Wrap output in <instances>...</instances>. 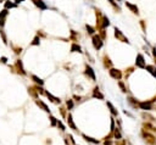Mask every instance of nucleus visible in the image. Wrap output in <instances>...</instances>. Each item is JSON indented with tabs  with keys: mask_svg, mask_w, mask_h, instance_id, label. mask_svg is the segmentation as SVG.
Returning a JSON list of instances; mask_svg holds the SVG:
<instances>
[{
	"mask_svg": "<svg viewBox=\"0 0 156 145\" xmlns=\"http://www.w3.org/2000/svg\"><path fill=\"white\" fill-rule=\"evenodd\" d=\"M142 137L144 139V142L147 143L148 145H156V136L151 132L148 131H142Z\"/></svg>",
	"mask_w": 156,
	"mask_h": 145,
	"instance_id": "1",
	"label": "nucleus"
},
{
	"mask_svg": "<svg viewBox=\"0 0 156 145\" xmlns=\"http://www.w3.org/2000/svg\"><path fill=\"white\" fill-rule=\"evenodd\" d=\"M127 101H128V104H129V105H131L133 108H139V101L137 100V99H134V98L133 96H128L127 98Z\"/></svg>",
	"mask_w": 156,
	"mask_h": 145,
	"instance_id": "13",
	"label": "nucleus"
},
{
	"mask_svg": "<svg viewBox=\"0 0 156 145\" xmlns=\"http://www.w3.org/2000/svg\"><path fill=\"white\" fill-rule=\"evenodd\" d=\"M115 35H116V38H118L119 40H122L123 43H127V44H129V40H128V38H126L123 35V33L121 32V30H119L117 27L115 28Z\"/></svg>",
	"mask_w": 156,
	"mask_h": 145,
	"instance_id": "6",
	"label": "nucleus"
},
{
	"mask_svg": "<svg viewBox=\"0 0 156 145\" xmlns=\"http://www.w3.org/2000/svg\"><path fill=\"white\" fill-rule=\"evenodd\" d=\"M39 41H40V39L38 37H35L33 39V41H32V45H39Z\"/></svg>",
	"mask_w": 156,
	"mask_h": 145,
	"instance_id": "36",
	"label": "nucleus"
},
{
	"mask_svg": "<svg viewBox=\"0 0 156 145\" xmlns=\"http://www.w3.org/2000/svg\"><path fill=\"white\" fill-rule=\"evenodd\" d=\"M102 21H104V23H102V28H105V27H107V26L110 24V21H109V18H107L106 16H104V17H102Z\"/></svg>",
	"mask_w": 156,
	"mask_h": 145,
	"instance_id": "29",
	"label": "nucleus"
},
{
	"mask_svg": "<svg viewBox=\"0 0 156 145\" xmlns=\"http://www.w3.org/2000/svg\"><path fill=\"white\" fill-rule=\"evenodd\" d=\"M71 51H72V53H82V51H81V46L77 45V44H72Z\"/></svg>",
	"mask_w": 156,
	"mask_h": 145,
	"instance_id": "26",
	"label": "nucleus"
},
{
	"mask_svg": "<svg viewBox=\"0 0 156 145\" xmlns=\"http://www.w3.org/2000/svg\"><path fill=\"white\" fill-rule=\"evenodd\" d=\"M109 73H110V76L112 77L113 79H116V81H119L122 78V72L119 71V70H116V68H111L110 71H109Z\"/></svg>",
	"mask_w": 156,
	"mask_h": 145,
	"instance_id": "3",
	"label": "nucleus"
},
{
	"mask_svg": "<svg viewBox=\"0 0 156 145\" xmlns=\"http://www.w3.org/2000/svg\"><path fill=\"white\" fill-rule=\"evenodd\" d=\"M142 117L144 118V120H148V121H150V122H154V121H155V117L151 116V115H149V113H147V112H143V113H142Z\"/></svg>",
	"mask_w": 156,
	"mask_h": 145,
	"instance_id": "22",
	"label": "nucleus"
},
{
	"mask_svg": "<svg viewBox=\"0 0 156 145\" xmlns=\"http://www.w3.org/2000/svg\"><path fill=\"white\" fill-rule=\"evenodd\" d=\"M58 128L60 129L61 132H65V131H66V127H65V124L62 123L60 120H58Z\"/></svg>",
	"mask_w": 156,
	"mask_h": 145,
	"instance_id": "28",
	"label": "nucleus"
},
{
	"mask_svg": "<svg viewBox=\"0 0 156 145\" xmlns=\"http://www.w3.org/2000/svg\"><path fill=\"white\" fill-rule=\"evenodd\" d=\"M44 94L49 98V100H50L51 102H54V104H60V102H61V99H60V98H56V96H54V95L51 94V93H49V91H45Z\"/></svg>",
	"mask_w": 156,
	"mask_h": 145,
	"instance_id": "15",
	"label": "nucleus"
},
{
	"mask_svg": "<svg viewBox=\"0 0 156 145\" xmlns=\"http://www.w3.org/2000/svg\"><path fill=\"white\" fill-rule=\"evenodd\" d=\"M93 45H94V48L96 50L102 48V40L99 35H94V37H93Z\"/></svg>",
	"mask_w": 156,
	"mask_h": 145,
	"instance_id": "4",
	"label": "nucleus"
},
{
	"mask_svg": "<svg viewBox=\"0 0 156 145\" xmlns=\"http://www.w3.org/2000/svg\"><path fill=\"white\" fill-rule=\"evenodd\" d=\"M1 60H3L4 64H6V61H7V59H6V58H1Z\"/></svg>",
	"mask_w": 156,
	"mask_h": 145,
	"instance_id": "44",
	"label": "nucleus"
},
{
	"mask_svg": "<svg viewBox=\"0 0 156 145\" xmlns=\"http://www.w3.org/2000/svg\"><path fill=\"white\" fill-rule=\"evenodd\" d=\"M138 106H139L140 110H144V111H151L153 110V104H151V101H150V100L140 101Z\"/></svg>",
	"mask_w": 156,
	"mask_h": 145,
	"instance_id": "2",
	"label": "nucleus"
},
{
	"mask_svg": "<svg viewBox=\"0 0 156 145\" xmlns=\"http://www.w3.org/2000/svg\"><path fill=\"white\" fill-rule=\"evenodd\" d=\"M33 4H34L37 7H39L40 10H46V9H48L46 4H44L43 0H33Z\"/></svg>",
	"mask_w": 156,
	"mask_h": 145,
	"instance_id": "16",
	"label": "nucleus"
},
{
	"mask_svg": "<svg viewBox=\"0 0 156 145\" xmlns=\"http://www.w3.org/2000/svg\"><path fill=\"white\" fill-rule=\"evenodd\" d=\"M136 65H137V67H140V68H145V61H144V56L142 54H138L137 55Z\"/></svg>",
	"mask_w": 156,
	"mask_h": 145,
	"instance_id": "9",
	"label": "nucleus"
},
{
	"mask_svg": "<svg viewBox=\"0 0 156 145\" xmlns=\"http://www.w3.org/2000/svg\"><path fill=\"white\" fill-rule=\"evenodd\" d=\"M123 112H124V115H127V116H129V117H133V115H132V113H131V112H128L127 110H124Z\"/></svg>",
	"mask_w": 156,
	"mask_h": 145,
	"instance_id": "41",
	"label": "nucleus"
},
{
	"mask_svg": "<svg viewBox=\"0 0 156 145\" xmlns=\"http://www.w3.org/2000/svg\"><path fill=\"white\" fill-rule=\"evenodd\" d=\"M110 3H111V4H112V5H113V6H115V7H117V9L119 10V7H118V5H117V4L115 3V0H110Z\"/></svg>",
	"mask_w": 156,
	"mask_h": 145,
	"instance_id": "40",
	"label": "nucleus"
},
{
	"mask_svg": "<svg viewBox=\"0 0 156 145\" xmlns=\"http://www.w3.org/2000/svg\"><path fill=\"white\" fill-rule=\"evenodd\" d=\"M85 28H87V30H88V33H90V34H94V29H93L92 27H90V26H85Z\"/></svg>",
	"mask_w": 156,
	"mask_h": 145,
	"instance_id": "37",
	"label": "nucleus"
},
{
	"mask_svg": "<svg viewBox=\"0 0 156 145\" xmlns=\"http://www.w3.org/2000/svg\"><path fill=\"white\" fill-rule=\"evenodd\" d=\"M66 107H67V110H73V107H75L73 100H72V99L67 100V101H66Z\"/></svg>",
	"mask_w": 156,
	"mask_h": 145,
	"instance_id": "23",
	"label": "nucleus"
},
{
	"mask_svg": "<svg viewBox=\"0 0 156 145\" xmlns=\"http://www.w3.org/2000/svg\"><path fill=\"white\" fill-rule=\"evenodd\" d=\"M153 51H154V58L156 59V48H154V49H153Z\"/></svg>",
	"mask_w": 156,
	"mask_h": 145,
	"instance_id": "43",
	"label": "nucleus"
},
{
	"mask_svg": "<svg viewBox=\"0 0 156 145\" xmlns=\"http://www.w3.org/2000/svg\"><path fill=\"white\" fill-rule=\"evenodd\" d=\"M73 99H75L76 101H81V100H82V98H81V96H78V95H73Z\"/></svg>",
	"mask_w": 156,
	"mask_h": 145,
	"instance_id": "39",
	"label": "nucleus"
},
{
	"mask_svg": "<svg viewBox=\"0 0 156 145\" xmlns=\"http://www.w3.org/2000/svg\"><path fill=\"white\" fill-rule=\"evenodd\" d=\"M9 15V11L6 9H4L1 12H0V27H3V26L5 24V21H6V17Z\"/></svg>",
	"mask_w": 156,
	"mask_h": 145,
	"instance_id": "11",
	"label": "nucleus"
},
{
	"mask_svg": "<svg viewBox=\"0 0 156 145\" xmlns=\"http://www.w3.org/2000/svg\"><path fill=\"white\" fill-rule=\"evenodd\" d=\"M145 68H147V71H149V73H150V75L156 78V67H155V66L149 65V66H145Z\"/></svg>",
	"mask_w": 156,
	"mask_h": 145,
	"instance_id": "20",
	"label": "nucleus"
},
{
	"mask_svg": "<svg viewBox=\"0 0 156 145\" xmlns=\"http://www.w3.org/2000/svg\"><path fill=\"white\" fill-rule=\"evenodd\" d=\"M104 145H112V139H104Z\"/></svg>",
	"mask_w": 156,
	"mask_h": 145,
	"instance_id": "35",
	"label": "nucleus"
},
{
	"mask_svg": "<svg viewBox=\"0 0 156 145\" xmlns=\"http://www.w3.org/2000/svg\"><path fill=\"white\" fill-rule=\"evenodd\" d=\"M12 7H16V4H12L11 1H9V0H6L5 1V9H12Z\"/></svg>",
	"mask_w": 156,
	"mask_h": 145,
	"instance_id": "27",
	"label": "nucleus"
},
{
	"mask_svg": "<svg viewBox=\"0 0 156 145\" xmlns=\"http://www.w3.org/2000/svg\"><path fill=\"white\" fill-rule=\"evenodd\" d=\"M85 75H87L88 77H90V78H92L93 81H95V79H96L94 71H93V68H92L90 66H87V68H85Z\"/></svg>",
	"mask_w": 156,
	"mask_h": 145,
	"instance_id": "18",
	"label": "nucleus"
},
{
	"mask_svg": "<svg viewBox=\"0 0 156 145\" xmlns=\"http://www.w3.org/2000/svg\"><path fill=\"white\" fill-rule=\"evenodd\" d=\"M124 4H126V6H127L129 10H131L133 14H136V15L139 14V9L137 7V5H133V4H131V3H128V1H126Z\"/></svg>",
	"mask_w": 156,
	"mask_h": 145,
	"instance_id": "17",
	"label": "nucleus"
},
{
	"mask_svg": "<svg viewBox=\"0 0 156 145\" xmlns=\"http://www.w3.org/2000/svg\"><path fill=\"white\" fill-rule=\"evenodd\" d=\"M32 79H33V82L35 83V84H37V85H40V87H43V84H44V81L43 79H41V78H39V77L38 76H32Z\"/></svg>",
	"mask_w": 156,
	"mask_h": 145,
	"instance_id": "21",
	"label": "nucleus"
},
{
	"mask_svg": "<svg viewBox=\"0 0 156 145\" xmlns=\"http://www.w3.org/2000/svg\"><path fill=\"white\" fill-rule=\"evenodd\" d=\"M116 127H115V120H113V117H111V129H110V133H112L113 132V129H115Z\"/></svg>",
	"mask_w": 156,
	"mask_h": 145,
	"instance_id": "34",
	"label": "nucleus"
},
{
	"mask_svg": "<svg viewBox=\"0 0 156 145\" xmlns=\"http://www.w3.org/2000/svg\"><path fill=\"white\" fill-rule=\"evenodd\" d=\"M115 145H127V142H126V139H121V140H116Z\"/></svg>",
	"mask_w": 156,
	"mask_h": 145,
	"instance_id": "32",
	"label": "nucleus"
},
{
	"mask_svg": "<svg viewBox=\"0 0 156 145\" xmlns=\"http://www.w3.org/2000/svg\"><path fill=\"white\" fill-rule=\"evenodd\" d=\"M66 120H67V123H69V127H70L71 129H73L75 132H78V128H77V126H76V123H75V121H73V117H72L71 113H69V115H67Z\"/></svg>",
	"mask_w": 156,
	"mask_h": 145,
	"instance_id": "5",
	"label": "nucleus"
},
{
	"mask_svg": "<svg viewBox=\"0 0 156 145\" xmlns=\"http://www.w3.org/2000/svg\"><path fill=\"white\" fill-rule=\"evenodd\" d=\"M17 66H18V68H21V73H22V75H26V71H24V68L22 67V62H21L20 60L17 61Z\"/></svg>",
	"mask_w": 156,
	"mask_h": 145,
	"instance_id": "31",
	"label": "nucleus"
},
{
	"mask_svg": "<svg viewBox=\"0 0 156 145\" xmlns=\"http://www.w3.org/2000/svg\"><path fill=\"white\" fill-rule=\"evenodd\" d=\"M67 138L70 139V143H71L72 145H77V144H76V140L73 139V136H72V134H67Z\"/></svg>",
	"mask_w": 156,
	"mask_h": 145,
	"instance_id": "33",
	"label": "nucleus"
},
{
	"mask_svg": "<svg viewBox=\"0 0 156 145\" xmlns=\"http://www.w3.org/2000/svg\"><path fill=\"white\" fill-rule=\"evenodd\" d=\"M64 143H65V145H72V144L70 143V140H69V138H67V136L64 138Z\"/></svg>",
	"mask_w": 156,
	"mask_h": 145,
	"instance_id": "38",
	"label": "nucleus"
},
{
	"mask_svg": "<svg viewBox=\"0 0 156 145\" xmlns=\"http://www.w3.org/2000/svg\"><path fill=\"white\" fill-rule=\"evenodd\" d=\"M93 98H95V99H100V100H104V94L102 93H100V90H99V88L95 87L94 90H93V94H92Z\"/></svg>",
	"mask_w": 156,
	"mask_h": 145,
	"instance_id": "14",
	"label": "nucleus"
},
{
	"mask_svg": "<svg viewBox=\"0 0 156 145\" xmlns=\"http://www.w3.org/2000/svg\"><path fill=\"white\" fill-rule=\"evenodd\" d=\"M49 120H50V124H51V127H58V120L54 117V116H49Z\"/></svg>",
	"mask_w": 156,
	"mask_h": 145,
	"instance_id": "25",
	"label": "nucleus"
},
{
	"mask_svg": "<svg viewBox=\"0 0 156 145\" xmlns=\"http://www.w3.org/2000/svg\"><path fill=\"white\" fill-rule=\"evenodd\" d=\"M112 138L115 139V140H121V139H122V132H121V128H119V127H116L115 129H113Z\"/></svg>",
	"mask_w": 156,
	"mask_h": 145,
	"instance_id": "10",
	"label": "nucleus"
},
{
	"mask_svg": "<svg viewBox=\"0 0 156 145\" xmlns=\"http://www.w3.org/2000/svg\"><path fill=\"white\" fill-rule=\"evenodd\" d=\"M117 1H121V0H117Z\"/></svg>",
	"mask_w": 156,
	"mask_h": 145,
	"instance_id": "45",
	"label": "nucleus"
},
{
	"mask_svg": "<svg viewBox=\"0 0 156 145\" xmlns=\"http://www.w3.org/2000/svg\"><path fill=\"white\" fill-rule=\"evenodd\" d=\"M22 1H24V0H15V3H16V5H17V4H20V3H22Z\"/></svg>",
	"mask_w": 156,
	"mask_h": 145,
	"instance_id": "42",
	"label": "nucleus"
},
{
	"mask_svg": "<svg viewBox=\"0 0 156 145\" xmlns=\"http://www.w3.org/2000/svg\"><path fill=\"white\" fill-rule=\"evenodd\" d=\"M35 104H37V105H38L43 111H45L46 113H50V108H49V106L46 105L44 101H41V100H35Z\"/></svg>",
	"mask_w": 156,
	"mask_h": 145,
	"instance_id": "12",
	"label": "nucleus"
},
{
	"mask_svg": "<svg viewBox=\"0 0 156 145\" xmlns=\"http://www.w3.org/2000/svg\"><path fill=\"white\" fill-rule=\"evenodd\" d=\"M118 85H119V88H121L122 93H127V88H126V85L123 84V82H121V81H119V82H118Z\"/></svg>",
	"mask_w": 156,
	"mask_h": 145,
	"instance_id": "30",
	"label": "nucleus"
},
{
	"mask_svg": "<svg viewBox=\"0 0 156 145\" xmlns=\"http://www.w3.org/2000/svg\"><path fill=\"white\" fill-rule=\"evenodd\" d=\"M28 93L31 94V96H33L34 99H38V91L34 90L33 88H28Z\"/></svg>",
	"mask_w": 156,
	"mask_h": 145,
	"instance_id": "24",
	"label": "nucleus"
},
{
	"mask_svg": "<svg viewBox=\"0 0 156 145\" xmlns=\"http://www.w3.org/2000/svg\"><path fill=\"white\" fill-rule=\"evenodd\" d=\"M106 105H107L109 108H110V112L112 113V116H118V110H116V107L112 105V102L107 101V102H106Z\"/></svg>",
	"mask_w": 156,
	"mask_h": 145,
	"instance_id": "19",
	"label": "nucleus"
},
{
	"mask_svg": "<svg viewBox=\"0 0 156 145\" xmlns=\"http://www.w3.org/2000/svg\"><path fill=\"white\" fill-rule=\"evenodd\" d=\"M143 129L144 131H148V132H151V133H156V127L150 122H144L143 123Z\"/></svg>",
	"mask_w": 156,
	"mask_h": 145,
	"instance_id": "7",
	"label": "nucleus"
},
{
	"mask_svg": "<svg viewBox=\"0 0 156 145\" xmlns=\"http://www.w3.org/2000/svg\"><path fill=\"white\" fill-rule=\"evenodd\" d=\"M82 138L84 139L87 143H90V144H95V145H99L100 144V140L99 139H95V138H92L89 136H87V134H82Z\"/></svg>",
	"mask_w": 156,
	"mask_h": 145,
	"instance_id": "8",
	"label": "nucleus"
}]
</instances>
